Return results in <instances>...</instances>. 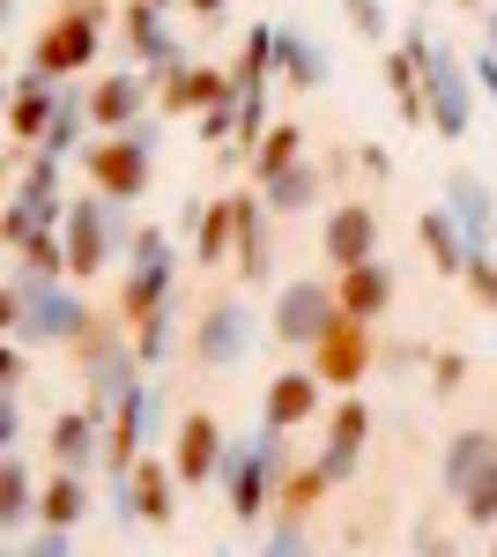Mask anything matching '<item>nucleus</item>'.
Listing matches in <instances>:
<instances>
[{
    "mask_svg": "<svg viewBox=\"0 0 497 557\" xmlns=\"http://www.w3.org/2000/svg\"><path fill=\"white\" fill-rule=\"evenodd\" d=\"M83 172L89 186H97V201H141V186H149V127L134 134H112V141H97V149H83Z\"/></svg>",
    "mask_w": 497,
    "mask_h": 557,
    "instance_id": "obj_1",
    "label": "nucleus"
},
{
    "mask_svg": "<svg viewBox=\"0 0 497 557\" xmlns=\"http://www.w3.org/2000/svg\"><path fill=\"white\" fill-rule=\"evenodd\" d=\"M97 0H67V15L52 23L38 38V75L45 83H67V75H83L89 60H97Z\"/></svg>",
    "mask_w": 497,
    "mask_h": 557,
    "instance_id": "obj_2",
    "label": "nucleus"
},
{
    "mask_svg": "<svg viewBox=\"0 0 497 557\" xmlns=\"http://www.w3.org/2000/svg\"><path fill=\"white\" fill-rule=\"evenodd\" d=\"M364 372H372V327L349 320V312H334L327 327H320V343H312V380L320 386H357Z\"/></svg>",
    "mask_w": 497,
    "mask_h": 557,
    "instance_id": "obj_3",
    "label": "nucleus"
},
{
    "mask_svg": "<svg viewBox=\"0 0 497 557\" xmlns=\"http://www.w3.org/2000/svg\"><path fill=\"white\" fill-rule=\"evenodd\" d=\"M171 298V246H164V231H141L134 238V275H126V290H120V312L141 327L149 312H164Z\"/></svg>",
    "mask_w": 497,
    "mask_h": 557,
    "instance_id": "obj_4",
    "label": "nucleus"
},
{
    "mask_svg": "<svg viewBox=\"0 0 497 557\" xmlns=\"http://www.w3.org/2000/svg\"><path fill=\"white\" fill-rule=\"evenodd\" d=\"M60 246H67V275H97L112 260V201H67L60 215Z\"/></svg>",
    "mask_w": 497,
    "mask_h": 557,
    "instance_id": "obj_5",
    "label": "nucleus"
},
{
    "mask_svg": "<svg viewBox=\"0 0 497 557\" xmlns=\"http://www.w3.org/2000/svg\"><path fill=\"white\" fill-rule=\"evenodd\" d=\"M15 298H23V343H83L89 312L60 283L52 290H15Z\"/></svg>",
    "mask_w": 497,
    "mask_h": 557,
    "instance_id": "obj_6",
    "label": "nucleus"
},
{
    "mask_svg": "<svg viewBox=\"0 0 497 557\" xmlns=\"http://www.w3.org/2000/svg\"><path fill=\"white\" fill-rule=\"evenodd\" d=\"M275 469H283V454H275V438L260 446H238V461H231V498H238V520H260V506L275 498Z\"/></svg>",
    "mask_w": 497,
    "mask_h": 557,
    "instance_id": "obj_7",
    "label": "nucleus"
},
{
    "mask_svg": "<svg viewBox=\"0 0 497 557\" xmlns=\"http://www.w3.org/2000/svg\"><path fill=\"white\" fill-rule=\"evenodd\" d=\"M223 469V431H215V417H178V454H171V475L178 483H208V475Z\"/></svg>",
    "mask_w": 497,
    "mask_h": 557,
    "instance_id": "obj_8",
    "label": "nucleus"
},
{
    "mask_svg": "<svg viewBox=\"0 0 497 557\" xmlns=\"http://www.w3.org/2000/svg\"><path fill=\"white\" fill-rule=\"evenodd\" d=\"M171 483H178V475H171L164 461H149V454H141V461L126 469L120 520H171Z\"/></svg>",
    "mask_w": 497,
    "mask_h": 557,
    "instance_id": "obj_9",
    "label": "nucleus"
},
{
    "mask_svg": "<svg viewBox=\"0 0 497 557\" xmlns=\"http://www.w3.org/2000/svg\"><path fill=\"white\" fill-rule=\"evenodd\" d=\"M327 320H334V298L320 283H297V290H283V305H275V335H283V343H320Z\"/></svg>",
    "mask_w": 497,
    "mask_h": 557,
    "instance_id": "obj_10",
    "label": "nucleus"
},
{
    "mask_svg": "<svg viewBox=\"0 0 497 557\" xmlns=\"http://www.w3.org/2000/svg\"><path fill=\"white\" fill-rule=\"evenodd\" d=\"M141 97H149V89H141V75H112V83L89 89L83 104H89V120H97V127L134 134V127H141Z\"/></svg>",
    "mask_w": 497,
    "mask_h": 557,
    "instance_id": "obj_11",
    "label": "nucleus"
},
{
    "mask_svg": "<svg viewBox=\"0 0 497 557\" xmlns=\"http://www.w3.org/2000/svg\"><path fill=\"white\" fill-rule=\"evenodd\" d=\"M386 298H394V275H386L378 260H364V268H341V283H334V312H349V320H372V312H386Z\"/></svg>",
    "mask_w": 497,
    "mask_h": 557,
    "instance_id": "obj_12",
    "label": "nucleus"
},
{
    "mask_svg": "<svg viewBox=\"0 0 497 557\" xmlns=\"http://www.w3.org/2000/svg\"><path fill=\"white\" fill-rule=\"evenodd\" d=\"M52 112H60V89L45 83V75H30V83L8 97V127H15V141H30V149H38L45 127H52Z\"/></svg>",
    "mask_w": 497,
    "mask_h": 557,
    "instance_id": "obj_13",
    "label": "nucleus"
},
{
    "mask_svg": "<svg viewBox=\"0 0 497 557\" xmlns=\"http://www.w3.org/2000/svg\"><path fill=\"white\" fill-rule=\"evenodd\" d=\"M126 45H134L149 67H164V75L186 67V60H178V45H171V30H164V15H157L149 0H134V8H126Z\"/></svg>",
    "mask_w": 497,
    "mask_h": 557,
    "instance_id": "obj_14",
    "label": "nucleus"
},
{
    "mask_svg": "<svg viewBox=\"0 0 497 557\" xmlns=\"http://www.w3.org/2000/svg\"><path fill=\"white\" fill-rule=\"evenodd\" d=\"M312 409H320V380L312 372H283L268 386V431H297Z\"/></svg>",
    "mask_w": 497,
    "mask_h": 557,
    "instance_id": "obj_15",
    "label": "nucleus"
},
{
    "mask_svg": "<svg viewBox=\"0 0 497 557\" xmlns=\"http://www.w3.org/2000/svg\"><path fill=\"white\" fill-rule=\"evenodd\" d=\"M372 246H378L372 209H341V215L327 223V253H334V268H364V260H372Z\"/></svg>",
    "mask_w": 497,
    "mask_h": 557,
    "instance_id": "obj_16",
    "label": "nucleus"
},
{
    "mask_svg": "<svg viewBox=\"0 0 497 557\" xmlns=\"http://www.w3.org/2000/svg\"><path fill=\"white\" fill-rule=\"evenodd\" d=\"M89 454H97V417H89V409L52 417V461H60V475H83Z\"/></svg>",
    "mask_w": 497,
    "mask_h": 557,
    "instance_id": "obj_17",
    "label": "nucleus"
},
{
    "mask_svg": "<svg viewBox=\"0 0 497 557\" xmlns=\"http://www.w3.org/2000/svg\"><path fill=\"white\" fill-rule=\"evenodd\" d=\"M194 349H201V364H231L246 349V312L238 305H215L201 320V335H194Z\"/></svg>",
    "mask_w": 497,
    "mask_h": 557,
    "instance_id": "obj_18",
    "label": "nucleus"
},
{
    "mask_svg": "<svg viewBox=\"0 0 497 557\" xmlns=\"http://www.w3.org/2000/svg\"><path fill=\"white\" fill-rule=\"evenodd\" d=\"M231 97V75H215V67H178L164 89L171 112H208V104H223Z\"/></svg>",
    "mask_w": 497,
    "mask_h": 557,
    "instance_id": "obj_19",
    "label": "nucleus"
},
{
    "mask_svg": "<svg viewBox=\"0 0 497 557\" xmlns=\"http://www.w3.org/2000/svg\"><path fill=\"white\" fill-rule=\"evenodd\" d=\"M30 506H38V483H30V469H23L15 454H0V528H8V535H23Z\"/></svg>",
    "mask_w": 497,
    "mask_h": 557,
    "instance_id": "obj_20",
    "label": "nucleus"
},
{
    "mask_svg": "<svg viewBox=\"0 0 497 557\" xmlns=\"http://www.w3.org/2000/svg\"><path fill=\"white\" fill-rule=\"evenodd\" d=\"M38 513H45V528H75V520L89 513V483L83 475H52L38 491Z\"/></svg>",
    "mask_w": 497,
    "mask_h": 557,
    "instance_id": "obj_21",
    "label": "nucleus"
},
{
    "mask_svg": "<svg viewBox=\"0 0 497 557\" xmlns=\"http://www.w3.org/2000/svg\"><path fill=\"white\" fill-rule=\"evenodd\" d=\"M357 446H364V409H357V401H349V409H341V417H334V438H327V461H320V469H327V483L341 469H349V461H357Z\"/></svg>",
    "mask_w": 497,
    "mask_h": 557,
    "instance_id": "obj_22",
    "label": "nucleus"
},
{
    "mask_svg": "<svg viewBox=\"0 0 497 557\" xmlns=\"http://www.w3.org/2000/svg\"><path fill=\"white\" fill-rule=\"evenodd\" d=\"M238 238V201H215L201 215V260H223V246Z\"/></svg>",
    "mask_w": 497,
    "mask_h": 557,
    "instance_id": "obj_23",
    "label": "nucleus"
},
{
    "mask_svg": "<svg viewBox=\"0 0 497 557\" xmlns=\"http://www.w3.org/2000/svg\"><path fill=\"white\" fill-rule=\"evenodd\" d=\"M320 491H327V469H297L290 483L275 491V506H283V513H312V506H320Z\"/></svg>",
    "mask_w": 497,
    "mask_h": 557,
    "instance_id": "obj_24",
    "label": "nucleus"
},
{
    "mask_svg": "<svg viewBox=\"0 0 497 557\" xmlns=\"http://www.w3.org/2000/svg\"><path fill=\"white\" fill-rule=\"evenodd\" d=\"M290 164H297V127H275L268 149H260V178H283Z\"/></svg>",
    "mask_w": 497,
    "mask_h": 557,
    "instance_id": "obj_25",
    "label": "nucleus"
},
{
    "mask_svg": "<svg viewBox=\"0 0 497 557\" xmlns=\"http://www.w3.org/2000/svg\"><path fill=\"white\" fill-rule=\"evenodd\" d=\"M423 246L438 253V268H460V246H453V223L446 215H423Z\"/></svg>",
    "mask_w": 497,
    "mask_h": 557,
    "instance_id": "obj_26",
    "label": "nucleus"
},
{
    "mask_svg": "<svg viewBox=\"0 0 497 557\" xmlns=\"http://www.w3.org/2000/svg\"><path fill=\"white\" fill-rule=\"evenodd\" d=\"M468 513H475V520H497V469L468 483Z\"/></svg>",
    "mask_w": 497,
    "mask_h": 557,
    "instance_id": "obj_27",
    "label": "nucleus"
},
{
    "mask_svg": "<svg viewBox=\"0 0 497 557\" xmlns=\"http://www.w3.org/2000/svg\"><path fill=\"white\" fill-rule=\"evenodd\" d=\"M15 557H67V528H38V535H30Z\"/></svg>",
    "mask_w": 497,
    "mask_h": 557,
    "instance_id": "obj_28",
    "label": "nucleus"
},
{
    "mask_svg": "<svg viewBox=\"0 0 497 557\" xmlns=\"http://www.w3.org/2000/svg\"><path fill=\"white\" fill-rule=\"evenodd\" d=\"M268 194H275V201H305V194H312V178H305V172L290 164L283 178H268Z\"/></svg>",
    "mask_w": 497,
    "mask_h": 557,
    "instance_id": "obj_29",
    "label": "nucleus"
},
{
    "mask_svg": "<svg viewBox=\"0 0 497 557\" xmlns=\"http://www.w3.org/2000/svg\"><path fill=\"white\" fill-rule=\"evenodd\" d=\"M15 424H23V409H15V394H0V454L15 446Z\"/></svg>",
    "mask_w": 497,
    "mask_h": 557,
    "instance_id": "obj_30",
    "label": "nucleus"
},
{
    "mask_svg": "<svg viewBox=\"0 0 497 557\" xmlns=\"http://www.w3.org/2000/svg\"><path fill=\"white\" fill-rule=\"evenodd\" d=\"M475 298H483V305H497V275H490V268H475Z\"/></svg>",
    "mask_w": 497,
    "mask_h": 557,
    "instance_id": "obj_31",
    "label": "nucleus"
},
{
    "mask_svg": "<svg viewBox=\"0 0 497 557\" xmlns=\"http://www.w3.org/2000/svg\"><path fill=\"white\" fill-rule=\"evenodd\" d=\"M15 372H23V357H15V349H0V394H8V380H15Z\"/></svg>",
    "mask_w": 497,
    "mask_h": 557,
    "instance_id": "obj_32",
    "label": "nucleus"
},
{
    "mask_svg": "<svg viewBox=\"0 0 497 557\" xmlns=\"http://www.w3.org/2000/svg\"><path fill=\"white\" fill-rule=\"evenodd\" d=\"M268 557H297V535H290V528H283L275 543H268Z\"/></svg>",
    "mask_w": 497,
    "mask_h": 557,
    "instance_id": "obj_33",
    "label": "nucleus"
},
{
    "mask_svg": "<svg viewBox=\"0 0 497 557\" xmlns=\"http://www.w3.org/2000/svg\"><path fill=\"white\" fill-rule=\"evenodd\" d=\"M194 8H201V15H215V8H223V0H194Z\"/></svg>",
    "mask_w": 497,
    "mask_h": 557,
    "instance_id": "obj_34",
    "label": "nucleus"
},
{
    "mask_svg": "<svg viewBox=\"0 0 497 557\" xmlns=\"http://www.w3.org/2000/svg\"><path fill=\"white\" fill-rule=\"evenodd\" d=\"M8 15H15V0H0V23H8Z\"/></svg>",
    "mask_w": 497,
    "mask_h": 557,
    "instance_id": "obj_35",
    "label": "nucleus"
},
{
    "mask_svg": "<svg viewBox=\"0 0 497 557\" xmlns=\"http://www.w3.org/2000/svg\"><path fill=\"white\" fill-rule=\"evenodd\" d=\"M149 8H164V0H149Z\"/></svg>",
    "mask_w": 497,
    "mask_h": 557,
    "instance_id": "obj_36",
    "label": "nucleus"
},
{
    "mask_svg": "<svg viewBox=\"0 0 497 557\" xmlns=\"http://www.w3.org/2000/svg\"><path fill=\"white\" fill-rule=\"evenodd\" d=\"M0 104H8V97H0Z\"/></svg>",
    "mask_w": 497,
    "mask_h": 557,
    "instance_id": "obj_37",
    "label": "nucleus"
}]
</instances>
